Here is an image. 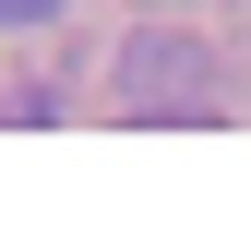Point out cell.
I'll return each mask as SVG.
<instances>
[{
  "instance_id": "6da1fadb",
  "label": "cell",
  "mask_w": 251,
  "mask_h": 251,
  "mask_svg": "<svg viewBox=\"0 0 251 251\" xmlns=\"http://www.w3.org/2000/svg\"><path fill=\"white\" fill-rule=\"evenodd\" d=\"M108 96L132 120H215V48L203 36H132L108 72Z\"/></svg>"
},
{
  "instance_id": "7a4b0ae2",
  "label": "cell",
  "mask_w": 251,
  "mask_h": 251,
  "mask_svg": "<svg viewBox=\"0 0 251 251\" xmlns=\"http://www.w3.org/2000/svg\"><path fill=\"white\" fill-rule=\"evenodd\" d=\"M60 12V0H0V24H48Z\"/></svg>"
}]
</instances>
